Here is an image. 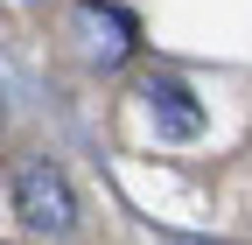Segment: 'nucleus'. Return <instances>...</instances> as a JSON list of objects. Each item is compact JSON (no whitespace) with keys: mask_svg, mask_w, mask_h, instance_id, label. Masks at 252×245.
<instances>
[{"mask_svg":"<svg viewBox=\"0 0 252 245\" xmlns=\"http://www.w3.org/2000/svg\"><path fill=\"white\" fill-rule=\"evenodd\" d=\"M14 210H21V224L35 238H70L77 231V189H70V175L56 161H42V154L14 168Z\"/></svg>","mask_w":252,"mask_h":245,"instance_id":"f257e3e1","label":"nucleus"},{"mask_svg":"<svg viewBox=\"0 0 252 245\" xmlns=\"http://www.w3.org/2000/svg\"><path fill=\"white\" fill-rule=\"evenodd\" d=\"M77 14H84L91 28H105V42L91 49V56H98V63H126V56H133V21H126L119 7H105V0H84Z\"/></svg>","mask_w":252,"mask_h":245,"instance_id":"7ed1b4c3","label":"nucleus"},{"mask_svg":"<svg viewBox=\"0 0 252 245\" xmlns=\"http://www.w3.org/2000/svg\"><path fill=\"white\" fill-rule=\"evenodd\" d=\"M0 119H7V105H0Z\"/></svg>","mask_w":252,"mask_h":245,"instance_id":"20e7f679","label":"nucleus"},{"mask_svg":"<svg viewBox=\"0 0 252 245\" xmlns=\"http://www.w3.org/2000/svg\"><path fill=\"white\" fill-rule=\"evenodd\" d=\"M147 112H154V126H161V140H196L203 133V105H196V91L182 77H154L147 84Z\"/></svg>","mask_w":252,"mask_h":245,"instance_id":"f03ea898","label":"nucleus"}]
</instances>
